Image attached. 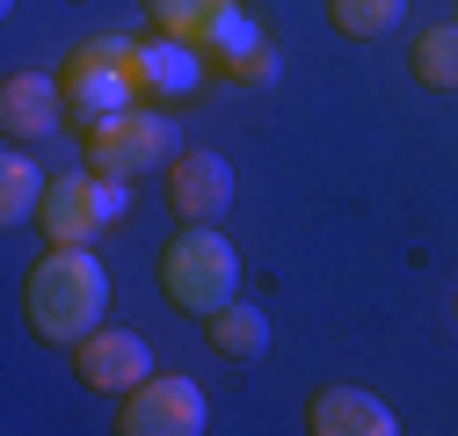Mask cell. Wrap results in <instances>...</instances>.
<instances>
[{
	"label": "cell",
	"instance_id": "obj_1",
	"mask_svg": "<svg viewBox=\"0 0 458 436\" xmlns=\"http://www.w3.org/2000/svg\"><path fill=\"white\" fill-rule=\"evenodd\" d=\"M109 313V269L95 247H44L30 262V284H22V320L37 342H59L81 349Z\"/></svg>",
	"mask_w": 458,
	"mask_h": 436
},
{
	"label": "cell",
	"instance_id": "obj_2",
	"mask_svg": "<svg viewBox=\"0 0 458 436\" xmlns=\"http://www.w3.org/2000/svg\"><path fill=\"white\" fill-rule=\"evenodd\" d=\"M160 291H167V306L190 313V320H211L218 306H233L241 298V255H233V240H225L218 226H182L175 240H167V255H160Z\"/></svg>",
	"mask_w": 458,
	"mask_h": 436
},
{
	"label": "cell",
	"instance_id": "obj_3",
	"mask_svg": "<svg viewBox=\"0 0 458 436\" xmlns=\"http://www.w3.org/2000/svg\"><path fill=\"white\" fill-rule=\"evenodd\" d=\"M139 51H146V44H131V37H88L73 59L59 66L66 109H73L81 124L117 117V109H131V102H139Z\"/></svg>",
	"mask_w": 458,
	"mask_h": 436
},
{
	"label": "cell",
	"instance_id": "obj_4",
	"mask_svg": "<svg viewBox=\"0 0 458 436\" xmlns=\"http://www.w3.org/2000/svg\"><path fill=\"white\" fill-rule=\"evenodd\" d=\"M131 211V189L117 182V175H102V168H73V175H51V189H44V240L51 247H88V240H102L117 218Z\"/></svg>",
	"mask_w": 458,
	"mask_h": 436
},
{
	"label": "cell",
	"instance_id": "obj_5",
	"mask_svg": "<svg viewBox=\"0 0 458 436\" xmlns=\"http://www.w3.org/2000/svg\"><path fill=\"white\" fill-rule=\"evenodd\" d=\"M160 160H175V124H167V109H117V117H95L88 124V168L117 175V182H139L153 175Z\"/></svg>",
	"mask_w": 458,
	"mask_h": 436
},
{
	"label": "cell",
	"instance_id": "obj_6",
	"mask_svg": "<svg viewBox=\"0 0 458 436\" xmlns=\"http://www.w3.org/2000/svg\"><path fill=\"white\" fill-rule=\"evenodd\" d=\"M117 429H124V436H197V429H204V393L190 386V378L160 371V378H146V386L124 393Z\"/></svg>",
	"mask_w": 458,
	"mask_h": 436
},
{
	"label": "cell",
	"instance_id": "obj_7",
	"mask_svg": "<svg viewBox=\"0 0 458 436\" xmlns=\"http://www.w3.org/2000/svg\"><path fill=\"white\" fill-rule=\"evenodd\" d=\"M167 204H175L182 226H218L225 204H233V168L218 153H175L167 160Z\"/></svg>",
	"mask_w": 458,
	"mask_h": 436
},
{
	"label": "cell",
	"instance_id": "obj_8",
	"mask_svg": "<svg viewBox=\"0 0 458 436\" xmlns=\"http://www.w3.org/2000/svg\"><path fill=\"white\" fill-rule=\"evenodd\" d=\"M73 364H81V386H95V393H131V386L153 378V349L131 327H95L73 349Z\"/></svg>",
	"mask_w": 458,
	"mask_h": 436
},
{
	"label": "cell",
	"instance_id": "obj_9",
	"mask_svg": "<svg viewBox=\"0 0 458 436\" xmlns=\"http://www.w3.org/2000/svg\"><path fill=\"white\" fill-rule=\"evenodd\" d=\"M204 59L225 73V80H241V88H262V80H276L284 73V59H276V44L255 29V15H225L211 37H204Z\"/></svg>",
	"mask_w": 458,
	"mask_h": 436
},
{
	"label": "cell",
	"instance_id": "obj_10",
	"mask_svg": "<svg viewBox=\"0 0 458 436\" xmlns=\"http://www.w3.org/2000/svg\"><path fill=\"white\" fill-rule=\"evenodd\" d=\"M59 109H66L59 73H8V88H0V131L8 138H51Z\"/></svg>",
	"mask_w": 458,
	"mask_h": 436
},
{
	"label": "cell",
	"instance_id": "obj_11",
	"mask_svg": "<svg viewBox=\"0 0 458 436\" xmlns=\"http://www.w3.org/2000/svg\"><path fill=\"white\" fill-rule=\"evenodd\" d=\"M204 44H182V37H153L146 51H139V95H153V102H190L197 88H204Z\"/></svg>",
	"mask_w": 458,
	"mask_h": 436
},
{
	"label": "cell",
	"instance_id": "obj_12",
	"mask_svg": "<svg viewBox=\"0 0 458 436\" xmlns=\"http://www.w3.org/2000/svg\"><path fill=\"white\" fill-rule=\"evenodd\" d=\"M306 429H313V436H393L400 422H393V407H386L378 393H364V386H327V393L313 400Z\"/></svg>",
	"mask_w": 458,
	"mask_h": 436
},
{
	"label": "cell",
	"instance_id": "obj_13",
	"mask_svg": "<svg viewBox=\"0 0 458 436\" xmlns=\"http://www.w3.org/2000/svg\"><path fill=\"white\" fill-rule=\"evenodd\" d=\"M204 335H211V349H218V364H262L269 356V320H262V306H218L211 320H204Z\"/></svg>",
	"mask_w": 458,
	"mask_h": 436
},
{
	"label": "cell",
	"instance_id": "obj_14",
	"mask_svg": "<svg viewBox=\"0 0 458 436\" xmlns=\"http://www.w3.org/2000/svg\"><path fill=\"white\" fill-rule=\"evenodd\" d=\"M233 8H241V0H146L153 29H160V37H182V44H204Z\"/></svg>",
	"mask_w": 458,
	"mask_h": 436
},
{
	"label": "cell",
	"instance_id": "obj_15",
	"mask_svg": "<svg viewBox=\"0 0 458 436\" xmlns=\"http://www.w3.org/2000/svg\"><path fill=\"white\" fill-rule=\"evenodd\" d=\"M44 168H37V160L30 153H8V160H0V226H30V218L44 211Z\"/></svg>",
	"mask_w": 458,
	"mask_h": 436
},
{
	"label": "cell",
	"instance_id": "obj_16",
	"mask_svg": "<svg viewBox=\"0 0 458 436\" xmlns=\"http://www.w3.org/2000/svg\"><path fill=\"white\" fill-rule=\"evenodd\" d=\"M415 80L437 95H458V22H437L415 37Z\"/></svg>",
	"mask_w": 458,
	"mask_h": 436
},
{
	"label": "cell",
	"instance_id": "obj_17",
	"mask_svg": "<svg viewBox=\"0 0 458 436\" xmlns=\"http://www.w3.org/2000/svg\"><path fill=\"white\" fill-rule=\"evenodd\" d=\"M400 15H408V0H327V22L342 37H386L400 29Z\"/></svg>",
	"mask_w": 458,
	"mask_h": 436
}]
</instances>
